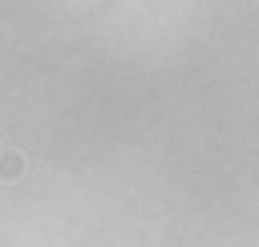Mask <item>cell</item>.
I'll use <instances>...</instances> for the list:
<instances>
[{
    "label": "cell",
    "instance_id": "cell-1",
    "mask_svg": "<svg viewBox=\"0 0 259 247\" xmlns=\"http://www.w3.org/2000/svg\"><path fill=\"white\" fill-rule=\"evenodd\" d=\"M20 174H24V158H20L16 150H4V154H0V178H4V182H16Z\"/></svg>",
    "mask_w": 259,
    "mask_h": 247
},
{
    "label": "cell",
    "instance_id": "cell-2",
    "mask_svg": "<svg viewBox=\"0 0 259 247\" xmlns=\"http://www.w3.org/2000/svg\"><path fill=\"white\" fill-rule=\"evenodd\" d=\"M0 154H4V146H0Z\"/></svg>",
    "mask_w": 259,
    "mask_h": 247
}]
</instances>
